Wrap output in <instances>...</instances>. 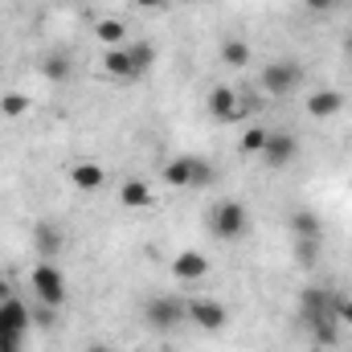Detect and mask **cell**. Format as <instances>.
I'll use <instances>...</instances> for the list:
<instances>
[{
	"mask_svg": "<svg viewBox=\"0 0 352 352\" xmlns=\"http://www.w3.org/2000/svg\"><path fill=\"white\" fill-rule=\"evenodd\" d=\"M33 324V311L12 295L8 303H0V352H21V340Z\"/></svg>",
	"mask_w": 352,
	"mask_h": 352,
	"instance_id": "1",
	"label": "cell"
},
{
	"mask_svg": "<svg viewBox=\"0 0 352 352\" xmlns=\"http://www.w3.org/2000/svg\"><path fill=\"white\" fill-rule=\"evenodd\" d=\"M209 230H213V238H221V242L242 238V234L250 230L246 205H242V201H217V205L209 209Z\"/></svg>",
	"mask_w": 352,
	"mask_h": 352,
	"instance_id": "2",
	"label": "cell"
},
{
	"mask_svg": "<svg viewBox=\"0 0 352 352\" xmlns=\"http://www.w3.org/2000/svg\"><path fill=\"white\" fill-rule=\"evenodd\" d=\"M29 278H33V291H37V299L45 307H62L66 303V278H62V270L54 263H37Z\"/></svg>",
	"mask_w": 352,
	"mask_h": 352,
	"instance_id": "3",
	"label": "cell"
},
{
	"mask_svg": "<svg viewBox=\"0 0 352 352\" xmlns=\"http://www.w3.org/2000/svg\"><path fill=\"white\" fill-rule=\"evenodd\" d=\"M184 316H188V303H184V299H168V295H160V299H152V303L144 307V320H148V328H156V332H173Z\"/></svg>",
	"mask_w": 352,
	"mask_h": 352,
	"instance_id": "4",
	"label": "cell"
},
{
	"mask_svg": "<svg viewBox=\"0 0 352 352\" xmlns=\"http://www.w3.org/2000/svg\"><path fill=\"white\" fill-rule=\"evenodd\" d=\"M299 78H303V70L295 62H270V66H263V74H258V87L266 94H274V98H283L287 90L299 87Z\"/></svg>",
	"mask_w": 352,
	"mask_h": 352,
	"instance_id": "5",
	"label": "cell"
},
{
	"mask_svg": "<svg viewBox=\"0 0 352 352\" xmlns=\"http://www.w3.org/2000/svg\"><path fill=\"white\" fill-rule=\"evenodd\" d=\"M188 320L197 324V328H205V332H221L226 324H230V311H226V303H217V299H188Z\"/></svg>",
	"mask_w": 352,
	"mask_h": 352,
	"instance_id": "6",
	"label": "cell"
},
{
	"mask_svg": "<svg viewBox=\"0 0 352 352\" xmlns=\"http://www.w3.org/2000/svg\"><path fill=\"white\" fill-rule=\"evenodd\" d=\"M295 152H299V144H295L291 131H270L266 135V148H263V160L270 168H287L295 160Z\"/></svg>",
	"mask_w": 352,
	"mask_h": 352,
	"instance_id": "7",
	"label": "cell"
},
{
	"mask_svg": "<svg viewBox=\"0 0 352 352\" xmlns=\"http://www.w3.org/2000/svg\"><path fill=\"white\" fill-rule=\"evenodd\" d=\"M238 90L234 87H213L209 90V98H205V111L213 115V119H221V123H238Z\"/></svg>",
	"mask_w": 352,
	"mask_h": 352,
	"instance_id": "8",
	"label": "cell"
},
{
	"mask_svg": "<svg viewBox=\"0 0 352 352\" xmlns=\"http://www.w3.org/2000/svg\"><path fill=\"white\" fill-rule=\"evenodd\" d=\"M173 274L180 283H197V278H205L209 274V254H201V250H180L173 258Z\"/></svg>",
	"mask_w": 352,
	"mask_h": 352,
	"instance_id": "9",
	"label": "cell"
},
{
	"mask_svg": "<svg viewBox=\"0 0 352 352\" xmlns=\"http://www.w3.org/2000/svg\"><path fill=\"white\" fill-rule=\"evenodd\" d=\"M344 102H349V98H344L340 90H311V94H307V115H311V119H332V115L344 111Z\"/></svg>",
	"mask_w": 352,
	"mask_h": 352,
	"instance_id": "10",
	"label": "cell"
},
{
	"mask_svg": "<svg viewBox=\"0 0 352 352\" xmlns=\"http://www.w3.org/2000/svg\"><path fill=\"white\" fill-rule=\"evenodd\" d=\"M102 70H107L111 78H119V82H135V66H131V54H127L123 45H115V50L102 54Z\"/></svg>",
	"mask_w": 352,
	"mask_h": 352,
	"instance_id": "11",
	"label": "cell"
},
{
	"mask_svg": "<svg viewBox=\"0 0 352 352\" xmlns=\"http://www.w3.org/2000/svg\"><path fill=\"white\" fill-rule=\"evenodd\" d=\"M119 205H123V209H152V188H148V180H123Z\"/></svg>",
	"mask_w": 352,
	"mask_h": 352,
	"instance_id": "12",
	"label": "cell"
},
{
	"mask_svg": "<svg viewBox=\"0 0 352 352\" xmlns=\"http://www.w3.org/2000/svg\"><path fill=\"white\" fill-rule=\"evenodd\" d=\"M70 180H74L78 188L94 192V188H102V184H107V168H102V164H90V160H82V164H74V168H70Z\"/></svg>",
	"mask_w": 352,
	"mask_h": 352,
	"instance_id": "13",
	"label": "cell"
},
{
	"mask_svg": "<svg viewBox=\"0 0 352 352\" xmlns=\"http://www.w3.org/2000/svg\"><path fill=\"white\" fill-rule=\"evenodd\" d=\"M70 70H74V66H70V54H62V50L41 58V74H45L50 82H70Z\"/></svg>",
	"mask_w": 352,
	"mask_h": 352,
	"instance_id": "14",
	"label": "cell"
},
{
	"mask_svg": "<svg viewBox=\"0 0 352 352\" xmlns=\"http://www.w3.org/2000/svg\"><path fill=\"white\" fill-rule=\"evenodd\" d=\"M221 62H226L230 70H246V66H250V45H246V41H238V37L221 41Z\"/></svg>",
	"mask_w": 352,
	"mask_h": 352,
	"instance_id": "15",
	"label": "cell"
},
{
	"mask_svg": "<svg viewBox=\"0 0 352 352\" xmlns=\"http://www.w3.org/2000/svg\"><path fill=\"white\" fill-rule=\"evenodd\" d=\"M37 254H41V263H54V254L62 250V234L54 230V226H37Z\"/></svg>",
	"mask_w": 352,
	"mask_h": 352,
	"instance_id": "16",
	"label": "cell"
},
{
	"mask_svg": "<svg viewBox=\"0 0 352 352\" xmlns=\"http://www.w3.org/2000/svg\"><path fill=\"white\" fill-rule=\"evenodd\" d=\"M164 180H168L173 188H188V184H192V156L168 160V164H164Z\"/></svg>",
	"mask_w": 352,
	"mask_h": 352,
	"instance_id": "17",
	"label": "cell"
},
{
	"mask_svg": "<svg viewBox=\"0 0 352 352\" xmlns=\"http://www.w3.org/2000/svg\"><path fill=\"white\" fill-rule=\"evenodd\" d=\"M94 37H98L107 50H115V45L127 37V29H123V21H111V16H107V21H98V25H94Z\"/></svg>",
	"mask_w": 352,
	"mask_h": 352,
	"instance_id": "18",
	"label": "cell"
},
{
	"mask_svg": "<svg viewBox=\"0 0 352 352\" xmlns=\"http://www.w3.org/2000/svg\"><path fill=\"white\" fill-rule=\"evenodd\" d=\"M291 230H295L299 238H320V217H316L311 209H295V213H291Z\"/></svg>",
	"mask_w": 352,
	"mask_h": 352,
	"instance_id": "19",
	"label": "cell"
},
{
	"mask_svg": "<svg viewBox=\"0 0 352 352\" xmlns=\"http://www.w3.org/2000/svg\"><path fill=\"white\" fill-rule=\"evenodd\" d=\"M266 135H270L266 127H246V131H242V144H238V148H242V156H263Z\"/></svg>",
	"mask_w": 352,
	"mask_h": 352,
	"instance_id": "20",
	"label": "cell"
},
{
	"mask_svg": "<svg viewBox=\"0 0 352 352\" xmlns=\"http://www.w3.org/2000/svg\"><path fill=\"white\" fill-rule=\"evenodd\" d=\"M127 54H131V66H135V78H144L148 70H152V62H156V50L152 45H127Z\"/></svg>",
	"mask_w": 352,
	"mask_h": 352,
	"instance_id": "21",
	"label": "cell"
},
{
	"mask_svg": "<svg viewBox=\"0 0 352 352\" xmlns=\"http://www.w3.org/2000/svg\"><path fill=\"white\" fill-rule=\"evenodd\" d=\"M25 111H29V98H25V94H4V98H0V115H4V119H21Z\"/></svg>",
	"mask_w": 352,
	"mask_h": 352,
	"instance_id": "22",
	"label": "cell"
},
{
	"mask_svg": "<svg viewBox=\"0 0 352 352\" xmlns=\"http://www.w3.org/2000/svg\"><path fill=\"white\" fill-rule=\"evenodd\" d=\"M213 180H217V168H213V164L192 160V184H188V188H205V184H213Z\"/></svg>",
	"mask_w": 352,
	"mask_h": 352,
	"instance_id": "23",
	"label": "cell"
},
{
	"mask_svg": "<svg viewBox=\"0 0 352 352\" xmlns=\"http://www.w3.org/2000/svg\"><path fill=\"white\" fill-rule=\"evenodd\" d=\"M336 320L344 328H352V299H336Z\"/></svg>",
	"mask_w": 352,
	"mask_h": 352,
	"instance_id": "24",
	"label": "cell"
},
{
	"mask_svg": "<svg viewBox=\"0 0 352 352\" xmlns=\"http://www.w3.org/2000/svg\"><path fill=\"white\" fill-rule=\"evenodd\" d=\"M33 324L50 328V324H54V307H45V303H41V311H33Z\"/></svg>",
	"mask_w": 352,
	"mask_h": 352,
	"instance_id": "25",
	"label": "cell"
},
{
	"mask_svg": "<svg viewBox=\"0 0 352 352\" xmlns=\"http://www.w3.org/2000/svg\"><path fill=\"white\" fill-rule=\"evenodd\" d=\"M303 4H307V8H311V12H328V8H332V4H336V0H303Z\"/></svg>",
	"mask_w": 352,
	"mask_h": 352,
	"instance_id": "26",
	"label": "cell"
},
{
	"mask_svg": "<svg viewBox=\"0 0 352 352\" xmlns=\"http://www.w3.org/2000/svg\"><path fill=\"white\" fill-rule=\"evenodd\" d=\"M8 299H12V283L0 274V303H8Z\"/></svg>",
	"mask_w": 352,
	"mask_h": 352,
	"instance_id": "27",
	"label": "cell"
},
{
	"mask_svg": "<svg viewBox=\"0 0 352 352\" xmlns=\"http://www.w3.org/2000/svg\"><path fill=\"white\" fill-rule=\"evenodd\" d=\"M135 4H140V8H164L168 0H135Z\"/></svg>",
	"mask_w": 352,
	"mask_h": 352,
	"instance_id": "28",
	"label": "cell"
},
{
	"mask_svg": "<svg viewBox=\"0 0 352 352\" xmlns=\"http://www.w3.org/2000/svg\"><path fill=\"white\" fill-rule=\"evenodd\" d=\"M197 4H205V0H197Z\"/></svg>",
	"mask_w": 352,
	"mask_h": 352,
	"instance_id": "29",
	"label": "cell"
}]
</instances>
